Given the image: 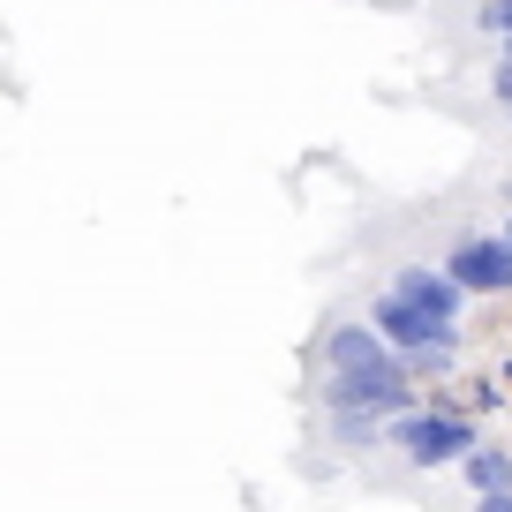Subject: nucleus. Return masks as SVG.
Wrapping results in <instances>:
<instances>
[{
    "label": "nucleus",
    "instance_id": "obj_1",
    "mask_svg": "<svg viewBox=\"0 0 512 512\" xmlns=\"http://www.w3.org/2000/svg\"><path fill=\"white\" fill-rule=\"evenodd\" d=\"M407 400H415V369H407V354H384V362L332 369V377H324V415L392 422V415H407Z\"/></svg>",
    "mask_w": 512,
    "mask_h": 512
},
{
    "label": "nucleus",
    "instance_id": "obj_2",
    "mask_svg": "<svg viewBox=\"0 0 512 512\" xmlns=\"http://www.w3.org/2000/svg\"><path fill=\"white\" fill-rule=\"evenodd\" d=\"M384 437H392L415 467H460L467 452H475V422H467L452 400H430V407L392 415V422H384Z\"/></svg>",
    "mask_w": 512,
    "mask_h": 512
},
{
    "label": "nucleus",
    "instance_id": "obj_3",
    "mask_svg": "<svg viewBox=\"0 0 512 512\" xmlns=\"http://www.w3.org/2000/svg\"><path fill=\"white\" fill-rule=\"evenodd\" d=\"M369 324H377V332L392 339L400 354H422V347H452V317H430V309L400 302L392 287H384L377 302H369Z\"/></svg>",
    "mask_w": 512,
    "mask_h": 512
},
{
    "label": "nucleus",
    "instance_id": "obj_4",
    "mask_svg": "<svg viewBox=\"0 0 512 512\" xmlns=\"http://www.w3.org/2000/svg\"><path fill=\"white\" fill-rule=\"evenodd\" d=\"M445 272L460 279L467 294H512V241L505 234H467L460 249L445 256Z\"/></svg>",
    "mask_w": 512,
    "mask_h": 512
},
{
    "label": "nucleus",
    "instance_id": "obj_5",
    "mask_svg": "<svg viewBox=\"0 0 512 512\" xmlns=\"http://www.w3.org/2000/svg\"><path fill=\"white\" fill-rule=\"evenodd\" d=\"M392 294L400 302H415V309H430V317H452L460 324V302H467V287L452 272H430V264H400L392 272Z\"/></svg>",
    "mask_w": 512,
    "mask_h": 512
},
{
    "label": "nucleus",
    "instance_id": "obj_6",
    "mask_svg": "<svg viewBox=\"0 0 512 512\" xmlns=\"http://www.w3.org/2000/svg\"><path fill=\"white\" fill-rule=\"evenodd\" d=\"M384 354H400L377 324H332L324 332V362L332 369H362V362H384Z\"/></svg>",
    "mask_w": 512,
    "mask_h": 512
},
{
    "label": "nucleus",
    "instance_id": "obj_7",
    "mask_svg": "<svg viewBox=\"0 0 512 512\" xmlns=\"http://www.w3.org/2000/svg\"><path fill=\"white\" fill-rule=\"evenodd\" d=\"M460 475L475 482V497H482V490H512V452H505V445H475V452L460 460Z\"/></svg>",
    "mask_w": 512,
    "mask_h": 512
},
{
    "label": "nucleus",
    "instance_id": "obj_8",
    "mask_svg": "<svg viewBox=\"0 0 512 512\" xmlns=\"http://www.w3.org/2000/svg\"><path fill=\"white\" fill-rule=\"evenodd\" d=\"M482 31L505 38V53H512V0H482Z\"/></svg>",
    "mask_w": 512,
    "mask_h": 512
},
{
    "label": "nucleus",
    "instance_id": "obj_9",
    "mask_svg": "<svg viewBox=\"0 0 512 512\" xmlns=\"http://www.w3.org/2000/svg\"><path fill=\"white\" fill-rule=\"evenodd\" d=\"M490 91H497V106H505V113H512V53H505V61H497V76H490Z\"/></svg>",
    "mask_w": 512,
    "mask_h": 512
},
{
    "label": "nucleus",
    "instance_id": "obj_10",
    "mask_svg": "<svg viewBox=\"0 0 512 512\" xmlns=\"http://www.w3.org/2000/svg\"><path fill=\"white\" fill-rule=\"evenodd\" d=\"M475 512H512V490H482V497H475Z\"/></svg>",
    "mask_w": 512,
    "mask_h": 512
},
{
    "label": "nucleus",
    "instance_id": "obj_11",
    "mask_svg": "<svg viewBox=\"0 0 512 512\" xmlns=\"http://www.w3.org/2000/svg\"><path fill=\"white\" fill-rule=\"evenodd\" d=\"M505 241H512V211H505Z\"/></svg>",
    "mask_w": 512,
    "mask_h": 512
},
{
    "label": "nucleus",
    "instance_id": "obj_12",
    "mask_svg": "<svg viewBox=\"0 0 512 512\" xmlns=\"http://www.w3.org/2000/svg\"><path fill=\"white\" fill-rule=\"evenodd\" d=\"M505 384H512V362H505Z\"/></svg>",
    "mask_w": 512,
    "mask_h": 512
}]
</instances>
